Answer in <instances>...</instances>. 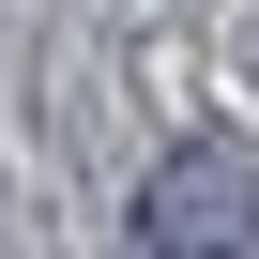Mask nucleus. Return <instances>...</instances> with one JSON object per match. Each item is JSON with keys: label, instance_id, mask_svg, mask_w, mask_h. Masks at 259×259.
I'll list each match as a JSON object with an SVG mask.
<instances>
[{"label": "nucleus", "instance_id": "1", "mask_svg": "<svg viewBox=\"0 0 259 259\" xmlns=\"http://www.w3.org/2000/svg\"><path fill=\"white\" fill-rule=\"evenodd\" d=\"M138 244H153V259H244V244H259V168H244V138H183V153L138 183Z\"/></svg>", "mask_w": 259, "mask_h": 259}]
</instances>
